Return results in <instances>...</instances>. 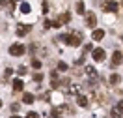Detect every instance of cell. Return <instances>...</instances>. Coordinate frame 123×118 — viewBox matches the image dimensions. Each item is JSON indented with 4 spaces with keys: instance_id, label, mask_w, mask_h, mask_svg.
Returning <instances> with one entry per match:
<instances>
[{
    "instance_id": "23",
    "label": "cell",
    "mask_w": 123,
    "mask_h": 118,
    "mask_svg": "<svg viewBox=\"0 0 123 118\" xmlns=\"http://www.w3.org/2000/svg\"><path fill=\"white\" fill-rule=\"evenodd\" d=\"M32 66H34L36 69H39V68H41V62H39V60H32Z\"/></svg>"
},
{
    "instance_id": "2",
    "label": "cell",
    "mask_w": 123,
    "mask_h": 118,
    "mask_svg": "<svg viewBox=\"0 0 123 118\" xmlns=\"http://www.w3.org/2000/svg\"><path fill=\"white\" fill-rule=\"evenodd\" d=\"M24 45H21V43H13L11 47H9V55L11 56H21V55H24Z\"/></svg>"
},
{
    "instance_id": "9",
    "label": "cell",
    "mask_w": 123,
    "mask_h": 118,
    "mask_svg": "<svg viewBox=\"0 0 123 118\" xmlns=\"http://www.w3.org/2000/svg\"><path fill=\"white\" fill-rule=\"evenodd\" d=\"M92 38L95 39V41H101V39L105 38V30H99V28H97V30H93V34H92Z\"/></svg>"
},
{
    "instance_id": "11",
    "label": "cell",
    "mask_w": 123,
    "mask_h": 118,
    "mask_svg": "<svg viewBox=\"0 0 123 118\" xmlns=\"http://www.w3.org/2000/svg\"><path fill=\"white\" fill-rule=\"evenodd\" d=\"M58 21H60V24H65V23H69V21H71V15L65 11V13H62V15H60V19H58Z\"/></svg>"
},
{
    "instance_id": "20",
    "label": "cell",
    "mask_w": 123,
    "mask_h": 118,
    "mask_svg": "<svg viewBox=\"0 0 123 118\" xmlns=\"http://www.w3.org/2000/svg\"><path fill=\"white\" fill-rule=\"evenodd\" d=\"M11 73H13V69H9V68H8L6 71H4V81H8V79L11 77Z\"/></svg>"
},
{
    "instance_id": "30",
    "label": "cell",
    "mask_w": 123,
    "mask_h": 118,
    "mask_svg": "<svg viewBox=\"0 0 123 118\" xmlns=\"http://www.w3.org/2000/svg\"><path fill=\"white\" fill-rule=\"evenodd\" d=\"M121 6H123V0H121Z\"/></svg>"
},
{
    "instance_id": "28",
    "label": "cell",
    "mask_w": 123,
    "mask_h": 118,
    "mask_svg": "<svg viewBox=\"0 0 123 118\" xmlns=\"http://www.w3.org/2000/svg\"><path fill=\"white\" fill-rule=\"evenodd\" d=\"M117 107H119V109L123 111V101H119V103H117Z\"/></svg>"
},
{
    "instance_id": "24",
    "label": "cell",
    "mask_w": 123,
    "mask_h": 118,
    "mask_svg": "<svg viewBox=\"0 0 123 118\" xmlns=\"http://www.w3.org/2000/svg\"><path fill=\"white\" fill-rule=\"evenodd\" d=\"M26 118H39V114H37V112H32V111H30V112L26 114Z\"/></svg>"
},
{
    "instance_id": "16",
    "label": "cell",
    "mask_w": 123,
    "mask_h": 118,
    "mask_svg": "<svg viewBox=\"0 0 123 118\" xmlns=\"http://www.w3.org/2000/svg\"><path fill=\"white\" fill-rule=\"evenodd\" d=\"M77 101H78V105H80V107H88V97H86V96H78Z\"/></svg>"
},
{
    "instance_id": "29",
    "label": "cell",
    "mask_w": 123,
    "mask_h": 118,
    "mask_svg": "<svg viewBox=\"0 0 123 118\" xmlns=\"http://www.w3.org/2000/svg\"><path fill=\"white\" fill-rule=\"evenodd\" d=\"M0 107H2V99H0Z\"/></svg>"
},
{
    "instance_id": "10",
    "label": "cell",
    "mask_w": 123,
    "mask_h": 118,
    "mask_svg": "<svg viewBox=\"0 0 123 118\" xmlns=\"http://www.w3.org/2000/svg\"><path fill=\"white\" fill-rule=\"evenodd\" d=\"M23 81H21V79H15V81H13V90H15V92H21V90H23Z\"/></svg>"
},
{
    "instance_id": "15",
    "label": "cell",
    "mask_w": 123,
    "mask_h": 118,
    "mask_svg": "<svg viewBox=\"0 0 123 118\" xmlns=\"http://www.w3.org/2000/svg\"><path fill=\"white\" fill-rule=\"evenodd\" d=\"M75 8H77V13H78V15H84V2H82V0H78Z\"/></svg>"
},
{
    "instance_id": "27",
    "label": "cell",
    "mask_w": 123,
    "mask_h": 118,
    "mask_svg": "<svg viewBox=\"0 0 123 118\" xmlns=\"http://www.w3.org/2000/svg\"><path fill=\"white\" fill-rule=\"evenodd\" d=\"M19 73H21V75H24V73H26V68H24V66H21V68H19Z\"/></svg>"
},
{
    "instance_id": "21",
    "label": "cell",
    "mask_w": 123,
    "mask_h": 118,
    "mask_svg": "<svg viewBox=\"0 0 123 118\" xmlns=\"http://www.w3.org/2000/svg\"><path fill=\"white\" fill-rule=\"evenodd\" d=\"M34 81H36V83H41V81H43V75H41V73H36V75H34Z\"/></svg>"
},
{
    "instance_id": "26",
    "label": "cell",
    "mask_w": 123,
    "mask_h": 118,
    "mask_svg": "<svg viewBox=\"0 0 123 118\" xmlns=\"http://www.w3.org/2000/svg\"><path fill=\"white\" fill-rule=\"evenodd\" d=\"M19 107H21V105H17V103H13V105H11V111L15 112V111H19Z\"/></svg>"
},
{
    "instance_id": "17",
    "label": "cell",
    "mask_w": 123,
    "mask_h": 118,
    "mask_svg": "<svg viewBox=\"0 0 123 118\" xmlns=\"http://www.w3.org/2000/svg\"><path fill=\"white\" fill-rule=\"evenodd\" d=\"M34 99H36V97H34V94H24V96H23V101L26 103V105H28V103H34Z\"/></svg>"
},
{
    "instance_id": "1",
    "label": "cell",
    "mask_w": 123,
    "mask_h": 118,
    "mask_svg": "<svg viewBox=\"0 0 123 118\" xmlns=\"http://www.w3.org/2000/svg\"><path fill=\"white\" fill-rule=\"evenodd\" d=\"M62 41L65 45H71V47H78L82 43V32H71V34H63L62 36Z\"/></svg>"
},
{
    "instance_id": "4",
    "label": "cell",
    "mask_w": 123,
    "mask_h": 118,
    "mask_svg": "<svg viewBox=\"0 0 123 118\" xmlns=\"http://www.w3.org/2000/svg\"><path fill=\"white\" fill-rule=\"evenodd\" d=\"M32 30V26L30 24H17V28H15V32H17V36H26V34H28V32Z\"/></svg>"
},
{
    "instance_id": "5",
    "label": "cell",
    "mask_w": 123,
    "mask_h": 118,
    "mask_svg": "<svg viewBox=\"0 0 123 118\" xmlns=\"http://www.w3.org/2000/svg\"><path fill=\"white\" fill-rule=\"evenodd\" d=\"M105 56H106L105 49H95V51H93V60H95V62H103Z\"/></svg>"
},
{
    "instance_id": "12",
    "label": "cell",
    "mask_w": 123,
    "mask_h": 118,
    "mask_svg": "<svg viewBox=\"0 0 123 118\" xmlns=\"http://www.w3.org/2000/svg\"><path fill=\"white\" fill-rule=\"evenodd\" d=\"M121 116H123V111L119 109L117 105H116L114 109H112V118H121Z\"/></svg>"
},
{
    "instance_id": "14",
    "label": "cell",
    "mask_w": 123,
    "mask_h": 118,
    "mask_svg": "<svg viewBox=\"0 0 123 118\" xmlns=\"http://www.w3.org/2000/svg\"><path fill=\"white\" fill-rule=\"evenodd\" d=\"M30 11H32V6L28 2H23L21 4V13H30Z\"/></svg>"
},
{
    "instance_id": "18",
    "label": "cell",
    "mask_w": 123,
    "mask_h": 118,
    "mask_svg": "<svg viewBox=\"0 0 123 118\" xmlns=\"http://www.w3.org/2000/svg\"><path fill=\"white\" fill-rule=\"evenodd\" d=\"M78 92H80V86H78V84H71V86H69V94L77 96Z\"/></svg>"
},
{
    "instance_id": "31",
    "label": "cell",
    "mask_w": 123,
    "mask_h": 118,
    "mask_svg": "<svg viewBox=\"0 0 123 118\" xmlns=\"http://www.w3.org/2000/svg\"><path fill=\"white\" fill-rule=\"evenodd\" d=\"M121 118H123V116H121Z\"/></svg>"
},
{
    "instance_id": "25",
    "label": "cell",
    "mask_w": 123,
    "mask_h": 118,
    "mask_svg": "<svg viewBox=\"0 0 123 118\" xmlns=\"http://www.w3.org/2000/svg\"><path fill=\"white\" fill-rule=\"evenodd\" d=\"M43 26H45L47 30H49V28H50V26H52V23H50V21H45V23H43Z\"/></svg>"
},
{
    "instance_id": "22",
    "label": "cell",
    "mask_w": 123,
    "mask_h": 118,
    "mask_svg": "<svg viewBox=\"0 0 123 118\" xmlns=\"http://www.w3.org/2000/svg\"><path fill=\"white\" fill-rule=\"evenodd\" d=\"M58 69H60V71H65V69H67V64H65V62H60V64H58Z\"/></svg>"
},
{
    "instance_id": "19",
    "label": "cell",
    "mask_w": 123,
    "mask_h": 118,
    "mask_svg": "<svg viewBox=\"0 0 123 118\" xmlns=\"http://www.w3.org/2000/svg\"><path fill=\"white\" fill-rule=\"evenodd\" d=\"M119 81H121V77H119L117 73H112V75H110V83H112V84H117Z\"/></svg>"
},
{
    "instance_id": "8",
    "label": "cell",
    "mask_w": 123,
    "mask_h": 118,
    "mask_svg": "<svg viewBox=\"0 0 123 118\" xmlns=\"http://www.w3.org/2000/svg\"><path fill=\"white\" fill-rule=\"evenodd\" d=\"M84 71H86V75H88V77H92V79H95V77H97V69H95L93 66H86V68H84Z\"/></svg>"
},
{
    "instance_id": "6",
    "label": "cell",
    "mask_w": 123,
    "mask_h": 118,
    "mask_svg": "<svg viewBox=\"0 0 123 118\" xmlns=\"http://www.w3.org/2000/svg\"><path fill=\"white\" fill-rule=\"evenodd\" d=\"M121 62H123V53L121 51H116L112 55V66H119Z\"/></svg>"
},
{
    "instance_id": "13",
    "label": "cell",
    "mask_w": 123,
    "mask_h": 118,
    "mask_svg": "<svg viewBox=\"0 0 123 118\" xmlns=\"http://www.w3.org/2000/svg\"><path fill=\"white\" fill-rule=\"evenodd\" d=\"M52 116L54 118H62L63 116V109H62V107H54L52 109Z\"/></svg>"
},
{
    "instance_id": "3",
    "label": "cell",
    "mask_w": 123,
    "mask_h": 118,
    "mask_svg": "<svg viewBox=\"0 0 123 118\" xmlns=\"http://www.w3.org/2000/svg\"><path fill=\"white\" fill-rule=\"evenodd\" d=\"M103 9H105V11H110V13H116V11L119 9V4H117V2H114V0H108L106 4L103 6Z\"/></svg>"
},
{
    "instance_id": "7",
    "label": "cell",
    "mask_w": 123,
    "mask_h": 118,
    "mask_svg": "<svg viewBox=\"0 0 123 118\" xmlns=\"http://www.w3.org/2000/svg\"><path fill=\"white\" fill-rule=\"evenodd\" d=\"M86 24H88L90 28H95V24H97V17L93 15V13H88V15H86Z\"/></svg>"
}]
</instances>
